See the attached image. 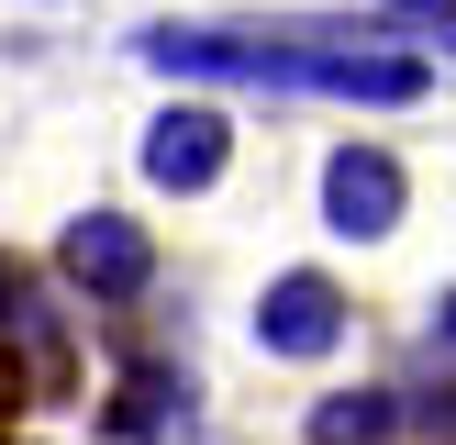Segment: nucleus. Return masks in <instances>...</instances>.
<instances>
[{"mask_svg":"<svg viewBox=\"0 0 456 445\" xmlns=\"http://www.w3.org/2000/svg\"><path fill=\"white\" fill-rule=\"evenodd\" d=\"M56 279L78 289L89 312H134L156 289V234L134 212H67V234H56Z\"/></svg>","mask_w":456,"mask_h":445,"instance_id":"1","label":"nucleus"},{"mask_svg":"<svg viewBox=\"0 0 456 445\" xmlns=\"http://www.w3.org/2000/svg\"><path fill=\"white\" fill-rule=\"evenodd\" d=\"M245 323H256V345L279 356V368H323V356H346L356 301H346V279H323V267H279Z\"/></svg>","mask_w":456,"mask_h":445,"instance_id":"2","label":"nucleus"},{"mask_svg":"<svg viewBox=\"0 0 456 445\" xmlns=\"http://www.w3.org/2000/svg\"><path fill=\"white\" fill-rule=\"evenodd\" d=\"M134 167H145V190H167V200H212L223 167H234V123H223L212 101H167L145 134H134Z\"/></svg>","mask_w":456,"mask_h":445,"instance_id":"3","label":"nucleus"},{"mask_svg":"<svg viewBox=\"0 0 456 445\" xmlns=\"http://www.w3.org/2000/svg\"><path fill=\"white\" fill-rule=\"evenodd\" d=\"M401 212H412L401 156H379V145H334V156H323V222H334L346 245H390Z\"/></svg>","mask_w":456,"mask_h":445,"instance_id":"4","label":"nucleus"},{"mask_svg":"<svg viewBox=\"0 0 456 445\" xmlns=\"http://www.w3.org/2000/svg\"><path fill=\"white\" fill-rule=\"evenodd\" d=\"M190 412H200V390H190V378H178L167 356H134V368H123V390L101 400V434H111V445H167Z\"/></svg>","mask_w":456,"mask_h":445,"instance_id":"5","label":"nucleus"},{"mask_svg":"<svg viewBox=\"0 0 456 445\" xmlns=\"http://www.w3.org/2000/svg\"><path fill=\"white\" fill-rule=\"evenodd\" d=\"M0 345L22 356V368L45 378V390H67V334H56V301H45V279L0 245Z\"/></svg>","mask_w":456,"mask_h":445,"instance_id":"6","label":"nucleus"},{"mask_svg":"<svg viewBox=\"0 0 456 445\" xmlns=\"http://www.w3.org/2000/svg\"><path fill=\"white\" fill-rule=\"evenodd\" d=\"M301 445H401V390H323Z\"/></svg>","mask_w":456,"mask_h":445,"instance_id":"7","label":"nucleus"},{"mask_svg":"<svg viewBox=\"0 0 456 445\" xmlns=\"http://www.w3.org/2000/svg\"><path fill=\"white\" fill-rule=\"evenodd\" d=\"M401 423H423L435 445H456V368H445V378H435L423 400H401Z\"/></svg>","mask_w":456,"mask_h":445,"instance_id":"8","label":"nucleus"},{"mask_svg":"<svg viewBox=\"0 0 456 445\" xmlns=\"http://www.w3.org/2000/svg\"><path fill=\"white\" fill-rule=\"evenodd\" d=\"M435 356H445V368H456V279L435 289Z\"/></svg>","mask_w":456,"mask_h":445,"instance_id":"9","label":"nucleus"}]
</instances>
